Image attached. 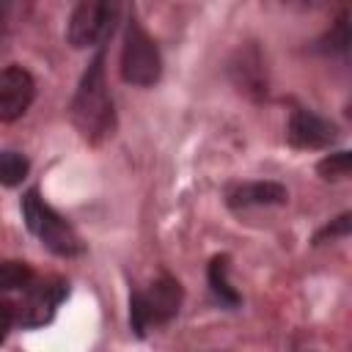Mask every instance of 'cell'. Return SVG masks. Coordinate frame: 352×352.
<instances>
[{"mask_svg": "<svg viewBox=\"0 0 352 352\" xmlns=\"http://www.w3.org/2000/svg\"><path fill=\"white\" fill-rule=\"evenodd\" d=\"M72 124L91 143H99L113 135L116 113L104 80V55H96L91 60V66L85 69L77 85V94L72 99Z\"/></svg>", "mask_w": 352, "mask_h": 352, "instance_id": "6da1fadb", "label": "cell"}, {"mask_svg": "<svg viewBox=\"0 0 352 352\" xmlns=\"http://www.w3.org/2000/svg\"><path fill=\"white\" fill-rule=\"evenodd\" d=\"M22 214L28 228L41 239L44 248H50L58 256H77L82 253V242L69 220H63L44 198H38L36 190H30L22 198Z\"/></svg>", "mask_w": 352, "mask_h": 352, "instance_id": "7a4b0ae2", "label": "cell"}, {"mask_svg": "<svg viewBox=\"0 0 352 352\" xmlns=\"http://www.w3.org/2000/svg\"><path fill=\"white\" fill-rule=\"evenodd\" d=\"M162 74V58L154 44V38L140 28L138 19H129L126 36H124V50H121V77L129 85L148 88L160 80Z\"/></svg>", "mask_w": 352, "mask_h": 352, "instance_id": "3957f363", "label": "cell"}, {"mask_svg": "<svg viewBox=\"0 0 352 352\" xmlns=\"http://www.w3.org/2000/svg\"><path fill=\"white\" fill-rule=\"evenodd\" d=\"M118 19V0H80L69 16L66 38L74 50L102 44Z\"/></svg>", "mask_w": 352, "mask_h": 352, "instance_id": "277c9868", "label": "cell"}, {"mask_svg": "<svg viewBox=\"0 0 352 352\" xmlns=\"http://www.w3.org/2000/svg\"><path fill=\"white\" fill-rule=\"evenodd\" d=\"M182 302V289L173 278H160L146 292H135L129 300V322L138 336H143L151 324H162L176 316Z\"/></svg>", "mask_w": 352, "mask_h": 352, "instance_id": "5b68a950", "label": "cell"}, {"mask_svg": "<svg viewBox=\"0 0 352 352\" xmlns=\"http://www.w3.org/2000/svg\"><path fill=\"white\" fill-rule=\"evenodd\" d=\"M36 96V82L28 69L8 66L0 72V121H16L28 113Z\"/></svg>", "mask_w": 352, "mask_h": 352, "instance_id": "8992f818", "label": "cell"}, {"mask_svg": "<svg viewBox=\"0 0 352 352\" xmlns=\"http://www.w3.org/2000/svg\"><path fill=\"white\" fill-rule=\"evenodd\" d=\"M66 297V286L60 280H47V283H30L25 289V300L16 311V319L25 324V327H38L44 322L52 319L58 302Z\"/></svg>", "mask_w": 352, "mask_h": 352, "instance_id": "52a82bcc", "label": "cell"}, {"mask_svg": "<svg viewBox=\"0 0 352 352\" xmlns=\"http://www.w3.org/2000/svg\"><path fill=\"white\" fill-rule=\"evenodd\" d=\"M286 135L297 148H327L336 140V126L311 110H294Z\"/></svg>", "mask_w": 352, "mask_h": 352, "instance_id": "ba28073f", "label": "cell"}, {"mask_svg": "<svg viewBox=\"0 0 352 352\" xmlns=\"http://www.w3.org/2000/svg\"><path fill=\"white\" fill-rule=\"evenodd\" d=\"M289 192L278 182H245L228 190V206L234 209H250V206H275L286 204Z\"/></svg>", "mask_w": 352, "mask_h": 352, "instance_id": "9c48e42d", "label": "cell"}, {"mask_svg": "<svg viewBox=\"0 0 352 352\" xmlns=\"http://www.w3.org/2000/svg\"><path fill=\"white\" fill-rule=\"evenodd\" d=\"M33 280L36 275L25 261H0V294L16 292V289L25 292Z\"/></svg>", "mask_w": 352, "mask_h": 352, "instance_id": "30bf717a", "label": "cell"}, {"mask_svg": "<svg viewBox=\"0 0 352 352\" xmlns=\"http://www.w3.org/2000/svg\"><path fill=\"white\" fill-rule=\"evenodd\" d=\"M209 286H212V292L217 294L220 302H226V305H236L239 302V294L228 283V261L226 258H214L209 264Z\"/></svg>", "mask_w": 352, "mask_h": 352, "instance_id": "8fae6325", "label": "cell"}, {"mask_svg": "<svg viewBox=\"0 0 352 352\" xmlns=\"http://www.w3.org/2000/svg\"><path fill=\"white\" fill-rule=\"evenodd\" d=\"M28 170H30V162L19 151H0V184L16 187L22 184Z\"/></svg>", "mask_w": 352, "mask_h": 352, "instance_id": "7c38bea8", "label": "cell"}, {"mask_svg": "<svg viewBox=\"0 0 352 352\" xmlns=\"http://www.w3.org/2000/svg\"><path fill=\"white\" fill-rule=\"evenodd\" d=\"M349 168H352V157H349V151L327 154V157L316 165V170H319L322 179H327V182H341V179H346V176H349Z\"/></svg>", "mask_w": 352, "mask_h": 352, "instance_id": "4fadbf2b", "label": "cell"}, {"mask_svg": "<svg viewBox=\"0 0 352 352\" xmlns=\"http://www.w3.org/2000/svg\"><path fill=\"white\" fill-rule=\"evenodd\" d=\"M14 319H16V311H14V305H8V302H0V341L8 336V330H11Z\"/></svg>", "mask_w": 352, "mask_h": 352, "instance_id": "5bb4252c", "label": "cell"}, {"mask_svg": "<svg viewBox=\"0 0 352 352\" xmlns=\"http://www.w3.org/2000/svg\"><path fill=\"white\" fill-rule=\"evenodd\" d=\"M346 231H349V214H341V217L336 220V226H327V228H324L319 236H330V239H333V236H338V234L344 236ZM319 236H316V239H319Z\"/></svg>", "mask_w": 352, "mask_h": 352, "instance_id": "9a60e30c", "label": "cell"}, {"mask_svg": "<svg viewBox=\"0 0 352 352\" xmlns=\"http://www.w3.org/2000/svg\"><path fill=\"white\" fill-rule=\"evenodd\" d=\"M330 0H283V6L289 8H297V11H316V8H324Z\"/></svg>", "mask_w": 352, "mask_h": 352, "instance_id": "2e32d148", "label": "cell"}, {"mask_svg": "<svg viewBox=\"0 0 352 352\" xmlns=\"http://www.w3.org/2000/svg\"><path fill=\"white\" fill-rule=\"evenodd\" d=\"M3 36H6V14L0 11V38H3Z\"/></svg>", "mask_w": 352, "mask_h": 352, "instance_id": "e0dca14e", "label": "cell"}]
</instances>
